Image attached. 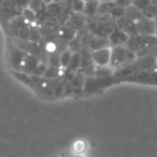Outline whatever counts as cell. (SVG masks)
<instances>
[{
  "instance_id": "cell-4",
  "label": "cell",
  "mask_w": 157,
  "mask_h": 157,
  "mask_svg": "<svg viewBox=\"0 0 157 157\" xmlns=\"http://www.w3.org/2000/svg\"><path fill=\"white\" fill-rule=\"evenodd\" d=\"M109 43L113 44L114 46H124L129 40V36L126 31L122 29H115L109 36Z\"/></svg>"
},
{
  "instance_id": "cell-13",
  "label": "cell",
  "mask_w": 157,
  "mask_h": 157,
  "mask_svg": "<svg viewBox=\"0 0 157 157\" xmlns=\"http://www.w3.org/2000/svg\"><path fill=\"white\" fill-rule=\"evenodd\" d=\"M23 16H24L25 20L29 23H33L37 20V14L31 9H29V8H26V9L23 10Z\"/></svg>"
},
{
  "instance_id": "cell-10",
  "label": "cell",
  "mask_w": 157,
  "mask_h": 157,
  "mask_svg": "<svg viewBox=\"0 0 157 157\" xmlns=\"http://www.w3.org/2000/svg\"><path fill=\"white\" fill-rule=\"evenodd\" d=\"M72 148H73V152L75 154L81 155L83 153H85V151L87 150V143L84 140H78V141H75L73 143Z\"/></svg>"
},
{
  "instance_id": "cell-6",
  "label": "cell",
  "mask_w": 157,
  "mask_h": 157,
  "mask_svg": "<svg viewBox=\"0 0 157 157\" xmlns=\"http://www.w3.org/2000/svg\"><path fill=\"white\" fill-rule=\"evenodd\" d=\"M99 3H100L99 1H85L83 13L85 14V15H90V16H93V15H95V14H97Z\"/></svg>"
},
{
  "instance_id": "cell-5",
  "label": "cell",
  "mask_w": 157,
  "mask_h": 157,
  "mask_svg": "<svg viewBox=\"0 0 157 157\" xmlns=\"http://www.w3.org/2000/svg\"><path fill=\"white\" fill-rule=\"evenodd\" d=\"M81 66H82V54H80V53H72L71 59H70V63L68 65L67 69L69 71L73 72L76 71L78 69H80Z\"/></svg>"
},
{
  "instance_id": "cell-3",
  "label": "cell",
  "mask_w": 157,
  "mask_h": 157,
  "mask_svg": "<svg viewBox=\"0 0 157 157\" xmlns=\"http://www.w3.org/2000/svg\"><path fill=\"white\" fill-rule=\"evenodd\" d=\"M130 52L125 46H113L111 48V63L110 65L117 66L128 60Z\"/></svg>"
},
{
  "instance_id": "cell-12",
  "label": "cell",
  "mask_w": 157,
  "mask_h": 157,
  "mask_svg": "<svg viewBox=\"0 0 157 157\" xmlns=\"http://www.w3.org/2000/svg\"><path fill=\"white\" fill-rule=\"evenodd\" d=\"M95 73H96L97 78H108L112 73V71H111V68L109 67H97V69L95 70Z\"/></svg>"
},
{
  "instance_id": "cell-8",
  "label": "cell",
  "mask_w": 157,
  "mask_h": 157,
  "mask_svg": "<svg viewBox=\"0 0 157 157\" xmlns=\"http://www.w3.org/2000/svg\"><path fill=\"white\" fill-rule=\"evenodd\" d=\"M72 56V52L67 48V50L63 51L61 53H59V61H60V67L63 69H67L68 65L70 63V59Z\"/></svg>"
},
{
  "instance_id": "cell-1",
  "label": "cell",
  "mask_w": 157,
  "mask_h": 157,
  "mask_svg": "<svg viewBox=\"0 0 157 157\" xmlns=\"http://www.w3.org/2000/svg\"><path fill=\"white\" fill-rule=\"evenodd\" d=\"M135 28L136 33L141 36H154L156 35V21L142 16L135 23Z\"/></svg>"
},
{
  "instance_id": "cell-11",
  "label": "cell",
  "mask_w": 157,
  "mask_h": 157,
  "mask_svg": "<svg viewBox=\"0 0 157 157\" xmlns=\"http://www.w3.org/2000/svg\"><path fill=\"white\" fill-rule=\"evenodd\" d=\"M59 72L60 69L59 68H54V67H48L46 68V71L44 73L43 78L45 80H51V78H55L59 75Z\"/></svg>"
},
{
  "instance_id": "cell-14",
  "label": "cell",
  "mask_w": 157,
  "mask_h": 157,
  "mask_svg": "<svg viewBox=\"0 0 157 157\" xmlns=\"http://www.w3.org/2000/svg\"><path fill=\"white\" fill-rule=\"evenodd\" d=\"M84 5H85V1H72L71 10L74 12V14H81L83 13Z\"/></svg>"
},
{
  "instance_id": "cell-15",
  "label": "cell",
  "mask_w": 157,
  "mask_h": 157,
  "mask_svg": "<svg viewBox=\"0 0 157 157\" xmlns=\"http://www.w3.org/2000/svg\"><path fill=\"white\" fill-rule=\"evenodd\" d=\"M125 10H126V9L114 5V7L112 8L111 12H110V15H112L113 17H115V18L124 17V16H125Z\"/></svg>"
},
{
  "instance_id": "cell-2",
  "label": "cell",
  "mask_w": 157,
  "mask_h": 157,
  "mask_svg": "<svg viewBox=\"0 0 157 157\" xmlns=\"http://www.w3.org/2000/svg\"><path fill=\"white\" fill-rule=\"evenodd\" d=\"M92 60L97 67H108L111 63V48H103L93 51Z\"/></svg>"
},
{
  "instance_id": "cell-7",
  "label": "cell",
  "mask_w": 157,
  "mask_h": 157,
  "mask_svg": "<svg viewBox=\"0 0 157 157\" xmlns=\"http://www.w3.org/2000/svg\"><path fill=\"white\" fill-rule=\"evenodd\" d=\"M46 10L48 12L53 16H57L58 17L61 13L63 12V8L58 2H50L46 5Z\"/></svg>"
},
{
  "instance_id": "cell-9",
  "label": "cell",
  "mask_w": 157,
  "mask_h": 157,
  "mask_svg": "<svg viewBox=\"0 0 157 157\" xmlns=\"http://www.w3.org/2000/svg\"><path fill=\"white\" fill-rule=\"evenodd\" d=\"M115 2H100L99 3L98 10H97V14L99 15H105V14H110L112 8L114 7Z\"/></svg>"
},
{
  "instance_id": "cell-16",
  "label": "cell",
  "mask_w": 157,
  "mask_h": 157,
  "mask_svg": "<svg viewBox=\"0 0 157 157\" xmlns=\"http://www.w3.org/2000/svg\"><path fill=\"white\" fill-rule=\"evenodd\" d=\"M48 67L60 68V61H59V53H54L51 54L48 58Z\"/></svg>"
}]
</instances>
